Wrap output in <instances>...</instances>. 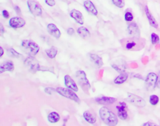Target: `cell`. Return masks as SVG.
I'll return each instance as SVG.
<instances>
[{"instance_id":"1","label":"cell","mask_w":160,"mask_h":126,"mask_svg":"<svg viewBox=\"0 0 160 126\" xmlns=\"http://www.w3.org/2000/svg\"><path fill=\"white\" fill-rule=\"evenodd\" d=\"M100 116L101 119L105 124L108 125L114 126L118 124V119L117 116L109 110L107 107H101L99 111Z\"/></svg>"},{"instance_id":"2","label":"cell","mask_w":160,"mask_h":126,"mask_svg":"<svg viewBox=\"0 0 160 126\" xmlns=\"http://www.w3.org/2000/svg\"><path fill=\"white\" fill-rule=\"evenodd\" d=\"M21 47L29 56L34 57L39 50V46L35 42L30 40H24L21 42Z\"/></svg>"},{"instance_id":"3","label":"cell","mask_w":160,"mask_h":126,"mask_svg":"<svg viewBox=\"0 0 160 126\" xmlns=\"http://www.w3.org/2000/svg\"><path fill=\"white\" fill-rule=\"evenodd\" d=\"M76 78L80 87L84 92L88 91L91 88L89 82L86 77V75L83 70H78L76 73Z\"/></svg>"},{"instance_id":"4","label":"cell","mask_w":160,"mask_h":126,"mask_svg":"<svg viewBox=\"0 0 160 126\" xmlns=\"http://www.w3.org/2000/svg\"><path fill=\"white\" fill-rule=\"evenodd\" d=\"M24 65L30 72L35 74L40 70V65L34 57L30 56L24 62Z\"/></svg>"},{"instance_id":"5","label":"cell","mask_w":160,"mask_h":126,"mask_svg":"<svg viewBox=\"0 0 160 126\" xmlns=\"http://www.w3.org/2000/svg\"><path fill=\"white\" fill-rule=\"evenodd\" d=\"M56 91L59 94L62 95L63 97L70 99L78 104L80 103V99H79V97L74 92H73V91H72V90L68 88L65 89L63 87H58L56 89Z\"/></svg>"},{"instance_id":"6","label":"cell","mask_w":160,"mask_h":126,"mask_svg":"<svg viewBox=\"0 0 160 126\" xmlns=\"http://www.w3.org/2000/svg\"><path fill=\"white\" fill-rule=\"evenodd\" d=\"M144 43L143 40H139V38L132 37L128 41L125 45V47L127 50H138L144 47Z\"/></svg>"},{"instance_id":"7","label":"cell","mask_w":160,"mask_h":126,"mask_svg":"<svg viewBox=\"0 0 160 126\" xmlns=\"http://www.w3.org/2000/svg\"><path fill=\"white\" fill-rule=\"evenodd\" d=\"M127 100L133 105L138 107H144L146 105V101L143 98L132 93H128Z\"/></svg>"},{"instance_id":"8","label":"cell","mask_w":160,"mask_h":126,"mask_svg":"<svg viewBox=\"0 0 160 126\" xmlns=\"http://www.w3.org/2000/svg\"><path fill=\"white\" fill-rule=\"evenodd\" d=\"M158 75L155 73L148 74L145 80V85H146V89L149 91H151L153 90L158 81Z\"/></svg>"},{"instance_id":"9","label":"cell","mask_w":160,"mask_h":126,"mask_svg":"<svg viewBox=\"0 0 160 126\" xmlns=\"http://www.w3.org/2000/svg\"><path fill=\"white\" fill-rule=\"evenodd\" d=\"M28 6L30 12L36 16H39L42 15V9L41 6L35 0H28Z\"/></svg>"},{"instance_id":"10","label":"cell","mask_w":160,"mask_h":126,"mask_svg":"<svg viewBox=\"0 0 160 126\" xmlns=\"http://www.w3.org/2000/svg\"><path fill=\"white\" fill-rule=\"evenodd\" d=\"M9 24L10 27L13 28H20L24 26L26 24V21L22 18L16 16L11 18L9 21Z\"/></svg>"},{"instance_id":"11","label":"cell","mask_w":160,"mask_h":126,"mask_svg":"<svg viewBox=\"0 0 160 126\" xmlns=\"http://www.w3.org/2000/svg\"><path fill=\"white\" fill-rule=\"evenodd\" d=\"M126 104L125 102H119L118 105L116 106V109L118 110V116L120 119L126 120L128 117V113L126 110Z\"/></svg>"},{"instance_id":"12","label":"cell","mask_w":160,"mask_h":126,"mask_svg":"<svg viewBox=\"0 0 160 126\" xmlns=\"http://www.w3.org/2000/svg\"><path fill=\"white\" fill-rule=\"evenodd\" d=\"M128 33L131 37L134 38H139L140 35L139 28L135 23L129 25V26L128 27Z\"/></svg>"},{"instance_id":"13","label":"cell","mask_w":160,"mask_h":126,"mask_svg":"<svg viewBox=\"0 0 160 126\" xmlns=\"http://www.w3.org/2000/svg\"><path fill=\"white\" fill-rule=\"evenodd\" d=\"M64 84L67 88L72 90L74 92H76L78 91V86L76 85L75 82L73 80L70 75H66L64 76Z\"/></svg>"},{"instance_id":"14","label":"cell","mask_w":160,"mask_h":126,"mask_svg":"<svg viewBox=\"0 0 160 126\" xmlns=\"http://www.w3.org/2000/svg\"><path fill=\"white\" fill-rule=\"evenodd\" d=\"M47 30H48L49 34L52 35V37L56 38H60L61 35V31L53 23L48 24V26H47Z\"/></svg>"},{"instance_id":"15","label":"cell","mask_w":160,"mask_h":126,"mask_svg":"<svg viewBox=\"0 0 160 126\" xmlns=\"http://www.w3.org/2000/svg\"><path fill=\"white\" fill-rule=\"evenodd\" d=\"M83 5H84L85 9L90 15L93 16H97L98 11L95 6L94 5V4L92 1H89V0H86V1H85L84 3H83Z\"/></svg>"},{"instance_id":"16","label":"cell","mask_w":160,"mask_h":126,"mask_svg":"<svg viewBox=\"0 0 160 126\" xmlns=\"http://www.w3.org/2000/svg\"><path fill=\"white\" fill-rule=\"evenodd\" d=\"M70 16L79 25H83L84 23V17H83V14L79 11L76 10H71L70 12Z\"/></svg>"},{"instance_id":"17","label":"cell","mask_w":160,"mask_h":126,"mask_svg":"<svg viewBox=\"0 0 160 126\" xmlns=\"http://www.w3.org/2000/svg\"><path fill=\"white\" fill-rule=\"evenodd\" d=\"M95 100L98 104H102V105H106V104H112L115 103L117 100V99L113 98V97L101 96L97 97V98L95 99Z\"/></svg>"},{"instance_id":"18","label":"cell","mask_w":160,"mask_h":126,"mask_svg":"<svg viewBox=\"0 0 160 126\" xmlns=\"http://www.w3.org/2000/svg\"><path fill=\"white\" fill-rule=\"evenodd\" d=\"M14 68V64L11 61H6L3 62L0 65V74L5 72H13Z\"/></svg>"},{"instance_id":"19","label":"cell","mask_w":160,"mask_h":126,"mask_svg":"<svg viewBox=\"0 0 160 126\" xmlns=\"http://www.w3.org/2000/svg\"><path fill=\"white\" fill-rule=\"evenodd\" d=\"M88 57H89L90 60L92 61V62L93 63V64L96 67L100 68L103 66V60L100 56H98V55H96V54L89 53Z\"/></svg>"},{"instance_id":"20","label":"cell","mask_w":160,"mask_h":126,"mask_svg":"<svg viewBox=\"0 0 160 126\" xmlns=\"http://www.w3.org/2000/svg\"><path fill=\"white\" fill-rule=\"evenodd\" d=\"M144 10H145V13H146L148 20L149 21V23H150L151 26L155 28H157L158 27V24L157 23V21H156V20H155L154 16L151 15L150 11L149 10V8H148L147 6H145Z\"/></svg>"},{"instance_id":"21","label":"cell","mask_w":160,"mask_h":126,"mask_svg":"<svg viewBox=\"0 0 160 126\" xmlns=\"http://www.w3.org/2000/svg\"><path fill=\"white\" fill-rule=\"evenodd\" d=\"M84 119L89 124H94L96 122V118L89 111H85L83 114Z\"/></svg>"},{"instance_id":"22","label":"cell","mask_w":160,"mask_h":126,"mask_svg":"<svg viewBox=\"0 0 160 126\" xmlns=\"http://www.w3.org/2000/svg\"><path fill=\"white\" fill-rule=\"evenodd\" d=\"M128 74H126L125 72H122L120 74L119 76H118L115 79L114 82H115V84H117V85L122 84H123V83H125L127 80H128Z\"/></svg>"},{"instance_id":"23","label":"cell","mask_w":160,"mask_h":126,"mask_svg":"<svg viewBox=\"0 0 160 126\" xmlns=\"http://www.w3.org/2000/svg\"><path fill=\"white\" fill-rule=\"evenodd\" d=\"M77 32L80 37L84 39H86L90 37V32L86 28L84 27H81L78 28Z\"/></svg>"},{"instance_id":"24","label":"cell","mask_w":160,"mask_h":126,"mask_svg":"<svg viewBox=\"0 0 160 126\" xmlns=\"http://www.w3.org/2000/svg\"><path fill=\"white\" fill-rule=\"evenodd\" d=\"M48 119L51 123H56L60 119V116L57 112H51L48 116Z\"/></svg>"},{"instance_id":"25","label":"cell","mask_w":160,"mask_h":126,"mask_svg":"<svg viewBox=\"0 0 160 126\" xmlns=\"http://www.w3.org/2000/svg\"><path fill=\"white\" fill-rule=\"evenodd\" d=\"M45 52L46 53V55L48 56L49 59H54L57 55L58 49L56 47H54V46H52L51 48L46 50Z\"/></svg>"},{"instance_id":"26","label":"cell","mask_w":160,"mask_h":126,"mask_svg":"<svg viewBox=\"0 0 160 126\" xmlns=\"http://www.w3.org/2000/svg\"><path fill=\"white\" fill-rule=\"evenodd\" d=\"M7 55L13 59H19L21 57V54L15 51L13 48H9L7 50Z\"/></svg>"},{"instance_id":"27","label":"cell","mask_w":160,"mask_h":126,"mask_svg":"<svg viewBox=\"0 0 160 126\" xmlns=\"http://www.w3.org/2000/svg\"><path fill=\"white\" fill-rule=\"evenodd\" d=\"M150 102L152 106H156L159 102V97L156 95H152L150 97Z\"/></svg>"},{"instance_id":"28","label":"cell","mask_w":160,"mask_h":126,"mask_svg":"<svg viewBox=\"0 0 160 126\" xmlns=\"http://www.w3.org/2000/svg\"><path fill=\"white\" fill-rule=\"evenodd\" d=\"M113 3V4L116 6L118 7V8H123L125 6V0H112Z\"/></svg>"},{"instance_id":"29","label":"cell","mask_w":160,"mask_h":126,"mask_svg":"<svg viewBox=\"0 0 160 126\" xmlns=\"http://www.w3.org/2000/svg\"><path fill=\"white\" fill-rule=\"evenodd\" d=\"M151 38L152 44H153V45H155V44H157V43H158V42L159 40V37L156 33H153L151 34Z\"/></svg>"},{"instance_id":"30","label":"cell","mask_w":160,"mask_h":126,"mask_svg":"<svg viewBox=\"0 0 160 126\" xmlns=\"http://www.w3.org/2000/svg\"><path fill=\"white\" fill-rule=\"evenodd\" d=\"M125 19L127 21H132L133 19V16L130 12H127L125 13Z\"/></svg>"},{"instance_id":"31","label":"cell","mask_w":160,"mask_h":126,"mask_svg":"<svg viewBox=\"0 0 160 126\" xmlns=\"http://www.w3.org/2000/svg\"><path fill=\"white\" fill-rule=\"evenodd\" d=\"M45 92L46 93H48V94H49V95H52L53 93L56 92H57L56 89L55 90L54 89L52 88V87L46 88V89H45Z\"/></svg>"},{"instance_id":"32","label":"cell","mask_w":160,"mask_h":126,"mask_svg":"<svg viewBox=\"0 0 160 126\" xmlns=\"http://www.w3.org/2000/svg\"><path fill=\"white\" fill-rule=\"evenodd\" d=\"M45 1L46 4L49 6H54L56 4L54 0H45Z\"/></svg>"},{"instance_id":"33","label":"cell","mask_w":160,"mask_h":126,"mask_svg":"<svg viewBox=\"0 0 160 126\" xmlns=\"http://www.w3.org/2000/svg\"><path fill=\"white\" fill-rule=\"evenodd\" d=\"M2 14H3V17L5 18H8L9 16V12H8V11H6V10H5L3 11Z\"/></svg>"},{"instance_id":"34","label":"cell","mask_w":160,"mask_h":126,"mask_svg":"<svg viewBox=\"0 0 160 126\" xmlns=\"http://www.w3.org/2000/svg\"><path fill=\"white\" fill-rule=\"evenodd\" d=\"M67 33L69 35H73L74 33H75V30L73 28H68V30H67Z\"/></svg>"},{"instance_id":"35","label":"cell","mask_w":160,"mask_h":126,"mask_svg":"<svg viewBox=\"0 0 160 126\" xmlns=\"http://www.w3.org/2000/svg\"><path fill=\"white\" fill-rule=\"evenodd\" d=\"M142 125L143 126H153V125H156L155 124H153V123H152V122H146V123H144L142 124Z\"/></svg>"},{"instance_id":"36","label":"cell","mask_w":160,"mask_h":126,"mask_svg":"<svg viewBox=\"0 0 160 126\" xmlns=\"http://www.w3.org/2000/svg\"><path fill=\"white\" fill-rule=\"evenodd\" d=\"M5 30L4 29V28H3L2 24H1L0 25V32H1V35H3V33H5Z\"/></svg>"},{"instance_id":"37","label":"cell","mask_w":160,"mask_h":126,"mask_svg":"<svg viewBox=\"0 0 160 126\" xmlns=\"http://www.w3.org/2000/svg\"><path fill=\"white\" fill-rule=\"evenodd\" d=\"M156 85H157V87L159 89H160V74H159V75L158 76V81H157V84H156Z\"/></svg>"},{"instance_id":"38","label":"cell","mask_w":160,"mask_h":126,"mask_svg":"<svg viewBox=\"0 0 160 126\" xmlns=\"http://www.w3.org/2000/svg\"><path fill=\"white\" fill-rule=\"evenodd\" d=\"M14 9H15V10H16V12H17V13H21V10H20V8H19V7L17 6H15V8H14Z\"/></svg>"},{"instance_id":"39","label":"cell","mask_w":160,"mask_h":126,"mask_svg":"<svg viewBox=\"0 0 160 126\" xmlns=\"http://www.w3.org/2000/svg\"><path fill=\"white\" fill-rule=\"evenodd\" d=\"M0 51H1V54H0V57H2L3 55V49L2 47L0 48Z\"/></svg>"},{"instance_id":"40","label":"cell","mask_w":160,"mask_h":126,"mask_svg":"<svg viewBox=\"0 0 160 126\" xmlns=\"http://www.w3.org/2000/svg\"><path fill=\"white\" fill-rule=\"evenodd\" d=\"M63 1H66V0H63Z\"/></svg>"}]
</instances>
